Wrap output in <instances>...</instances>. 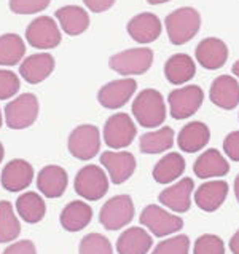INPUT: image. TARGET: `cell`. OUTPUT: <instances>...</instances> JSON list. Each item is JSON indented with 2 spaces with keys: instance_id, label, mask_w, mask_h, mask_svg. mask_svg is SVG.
Wrapping results in <instances>:
<instances>
[{
  "instance_id": "30bf717a",
  "label": "cell",
  "mask_w": 239,
  "mask_h": 254,
  "mask_svg": "<svg viewBox=\"0 0 239 254\" xmlns=\"http://www.w3.org/2000/svg\"><path fill=\"white\" fill-rule=\"evenodd\" d=\"M136 137V127L128 114H115L105 122L104 141L108 147L121 149L133 142Z\"/></svg>"
},
{
  "instance_id": "74e56055",
  "label": "cell",
  "mask_w": 239,
  "mask_h": 254,
  "mask_svg": "<svg viewBox=\"0 0 239 254\" xmlns=\"http://www.w3.org/2000/svg\"><path fill=\"white\" fill-rule=\"evenodd\" d=\"M223 149L225 154L231 158L233 162H239V131L230 133L225 141H223Z\"/></svg>"
},
{
  "instance_id": "8d00e7d4",
  "label": "cell",
  "mask_w": 239,
  "mask_h": 254,
  "mask_svg": "<svg viewBox=\"0 0 239 254\" xmlns=\"http://www.w3.org/2000/svg\"><path fill=\"white\" fill-rule=\"evenodd\" d=\"M19 78L11 70L0 69V99H10L19 91Z\"/></svg>"
},
{
  "instance_id": "ac0fdd59",
  "label": "cell",
  "mask_w": 239,
  "mask_h": 254,
  "mask_svg": "<svg viewBox=\"0 0 239 254\" xmlns=\"http://www.w3.org/2000/svg\"><path fill=\"white\" fill-rule=\"evenodd\" d=\"M34 170L26 160H11L2 171V186L8 192H19L32 183Z\"/></svg>"
},
{
  "instance_id": "52a82bcc",
  "label": "cell",
  "mask_w": 239,
  "mask_h": 254,
  "mask_svg": "<svg viewBox=\"0 0 239 254\" xmlns=\"http://www.w3.org/2000/svg\"><path fill=\"white\" fill-rule=\"evenodd\" d=\"M26 40L39 50H51L61 43V31L53 18L39 16L26 29Z\"/></svg>"
},
{
  "instance_id": "9a60e30c",
  "label": "cell",
  "mask_w": 239,
  "mask_h": 254,
  "mask_svg": "<svg viewBox=\"0 0 239 254\" xmlns=\"http://www.w3.org/2000/svg\"><path fill=\"white\" fill-rule=\"evenodd\" d=\"M196 60L202 67H206L209 70H215L220 69L223 64L228 60V47L227 43L215 39V37H209L204 39L199 45L196 47Z\"/></svg>"
},
{
  "instance_id": "60d3db41",
  "label": "cell",
  "mask_w": 239,
  "mask_h": 254,
  "mask_svg": "<svg viewBox=\"0 0 239 254\" xmlns=\"http://www.w3.org/2000/svg\"><path fill=\"white\" fill-rule=\"evenodd\" d=\"M230 250L233 254H239V230L233 235V238L230 240Z\"/></svg>"
},
{
  "instance_id": "4fadbf2b",
  "label": "cell",
  "mask_w": 239,
  "mask_h": 254,
  "mask_svg": "<svg viewBox=\"0 0 239 254\" xmlns=\"http://www.w3.org/2000/svg\"><path fill=\"white\" fill-rule=\"evenodd\" d=\"M54 70V58L49 53H35L27 56L19 64V74L27 83L37 85L51 75Z\"/></svg>"
},
{
  "instance_id": "2e32d148",
  "label": "cell",
  "mask_w": 239,
  "mask_h": 254,
  "mask_svg": "<svg viewBox=\"0 0 239 254\" xmlns=\"http://www.w3.org/2000/svg\"><path fill=\"white\" fill-rule=\"evenodd\" d=\"M126 29L137 43H151L161 35V21L153 13H141L129 21Z\"/></svg>"
},
{
  "instance_id": "ab89813d",
  "label": "cell",
  "mask_w": 239,
  "mask_h": 254,
  "mask_svg": "<svg viewBox=\"0 0 239 254\" xmlns=\"http://www.w3.org/2000/svg\"><path fill=\"white\" fill-rule=\"evenodd\" d=\"M83 3L93 13H102L112 8L115 5V0H83Z\"/></svg>"
},
{
  "instance_id": "f546056e",
  "label": "cell",
  "mask_w": 239,
  "mask_h": 254,
  "mask_svg": "<svg viewBox=\"0 0 239 254\" xmlns=\"http://www.w3.org/2000/svg\"><path fill=\"white\" fill-rule=\"evenodd\" d=\"M16 209L19 216L29 224L40 222L45 216V201L35 192H27L21 195L16 201Z\"/></svg>"
},
{
  "instance_id": "4316f807",
  "label": "cell",
  "mask_w": 239,
  "mask_h": 254,
  "mask_svg": "<svg viewBox=\"0 0 239 254\" xmlns=\"http://www.w3.org/2000/svg\"><path fill=\"white\" fill-rule=\"evenodd\" d=\"M194 72H196L194 61L191 60V56L184 55V53L171 56L164 64L166 78H168L172 85H180V83L188 82L194 75Z\"/></svg>"
},
{
  "instance_id": "e0dca14e",
  "label": "cell",
  "mask_w": 239,
  "mask_h": 254,
  "mask_svg": "<svg viewBox=\"0 0 239 254\" xmlns=\"http://www.w3.org/2000/svg\"><path fill=\"white\" fill-rule=\"evenodd\" d=\"M209 98L215 106L231 111L239 104V83L230 75L217 77L211 85Z\"/></svg>"
},
{
  "instance_id": "1f68e13d",
  "label": "cell",
  "mask_w": 239,
  "mask_h": 254,
  "mask_svg": "<svg viewBox=\"0 0 239 254\" xmlns=\"http://www.w3.org/2000/svg\"><path fill=\"white\" fill-rule=\"evenodd\" d=\"M21 226L18 217L14 216L10 201H0V243L13 242L19 235Z\"/></svg>"
},
{
  "instance_id": "8992f818",
  "label": "cell",
  "mask_w": 239,
  "mask_h": 254,
  "mask_svg": "<svg viewBox=\"0 0 239 254\" xmlns=\"http://www.w3.org/2000/svg\"><path fill=\"white\" fill-rule=\"evenodd\" d=\"M75 190L86 200H99L108 190V179L102 168L96 165L83 166L77 173L75 178Z\"/></svg>"
},
{
  "instance_id": "bcb514c9",
  "label": "cell",
  "mask_w": 239,
  "mask_h": 254,
  "mask_svg": "<svg viewBox=\"0 0 239 254\" xmlns=\"http://www.w3.org/2000/svg\"><path fill=\"white\" fill-rule=\"evenodd\" d=\"M0 127H2V112H0Z\"/></svg>"
},
{
  "instance_id": "83f0119b",
  "label": "cell",
  "mask_w": 239,
  "mask_h": 254,
  "mask_svg": "<svg viewBox=\"0 0 239 254\" xmlns=\"http://www.w3.org/2000/svg\"><path fill=\"white\" fill-rule=\"evenodd\" d=\"M185 171V160L180 154H168L153 168V179L159 184L176 181Z\"/></svg>"
},
{
  "instance_id": "5b68a950",
  "label": "cell",
  "mask_w": 239,
  "mask_h": 254,
  "mask_svg": "<svg viewBox=\"0 0 239 254\" xmlns=\"http://www.w3.org/2000/svg\"><path fill=\"white\" fill-rule=\"evenodd\" d=\"M134 217V205L129 195H118L108 200L100 209L99 221L107 230H120Z\"/></svg>"
},
{
  "instance_id": "cb8c5ba5",
  "label": "cell",
  "mask_w": 239,
  "mask_h": 254,
  "mask_svg": "<svg viewBox=\"0 0 239 254\" xmlns=\"http://www.w3.org/2000/svg\"><path fill=\"white\" fill-rule=\"evenodd\" d=\"M151 237L141 227H131L120 235L117 242L118 254H147L151 248Z\"/></svg>"
},
{
  "instance_id": "277c9868",
  "label": "cell",
  "mask_w": 239,
  "mask_h": 254,
  "mask_svg": "<svg viewBox=\"0 0 239 254\" xmlns=\"http://www.w3.org/2000/svg\"><path fill=\"white\" fill-rule=\"evenodd\" d=\"M151 63H153V52L150 48H131L113 55L108 61V66L120 75H141L150 69Z\"/></svg>"
},
{
  "instance_id": "6da1fadb",
  "label": "cell",
  "mask_w": 239,
  "mask_h": 254,
  "mask_svg": "<svg viewBox=\"0 0 239 254\" xmlns=\"http://www.w3.org/2000/svg\"><path fill=\"white\" fill-rule=\"evenodd\" d=\"M133 114L143 128H156L166 120V104L163 94L156 90H142L133 103Z\"/></svg>"
},
{
  "instance_id": "484cf974",
  "label": "cell",
  "mask_w": 239,
  "mask_h": 254,
  "mask_svg": "<svg viewBox=\"0 0 239 254\" xmlns=\"http://www.w3.org/2000/svg\"><path fill=\"white\" fill-rule=\"evenodd\" d=\"M93 209L85 201H70L61 213V226L69 232H78L91 222Z\"/></svg>"
},
{
  "instance_id": "836d02e7",
  "label": "cell",
  "mask_w": 239,
  "mask_h": 254,
  "mask_svg": "<svg viewBox=\"0 0 239 254\" xmlns=\"http://www.w3.org/2000/svg\"><path fill=\"white\" fill-rule=\"evenodd\" d=\"M190 250V240L187 235H177L169 240L158 243V246L151 254H188Z\"/></svg>"
},
{
  "instance_id": "d590c367",
  "label": "cell",
  "mask_w": 239,
  "mask_h": 254,
  "mask_svg": "<svg viewBox=\"0 0 239 254\" xmlns=\"http://www.w3.org/2000/svg\"><path fill=\"white\" fill-rule=\"evenodd\" d=\"M51 0H10V10L16 14L40 13L48 8Z\"/></svg>"
},
{
  "instance_id": "7402d4cb",
  "label": "cell",
  "mask_w": 239,
  "mask_h": 254,
  "mask_svg": "<svg viewBox=\"0 0 239 254\" xmlns=\"http://www.w3.org/2000/svg\"><path fill=\"white\" fill-rule=\"evenodd\" d=\"M56 19L67 35H80L90 27V14L82 6L66 5L56 11Z\"/></svg>"
},
{
  "instance_id": "e575fe53",
  "label": "cell",
  "mask_w": 239,
  "mask_h": 254,
  "mask_svg": "<svg viewBox=\"0 0 239 254\" xmlns=\"http://www.w3.org/2000/svg\"><path fill=\"white\" fill-rule=\"evenodd\" d=\"M193 254H225V246H223L222 238L207 234L196 240Z\"/></svg>"
},
{
  "instance_id": "d6a6232c",
  "label": "cell",
  "mask_w": 239,
  "mask_h": 254,
  "mask_svg": "<svg viewBox=\"0 0 239 254\" xmlns=\"http://www.w3.org/2000/svg\"><path fill=\"white\" fill-rule=\"evenodd\" d=\"M80 254H113L112 245L100 234H90L80 242Z\"/></svg>"
},
{
  "instance_id": "44dd1931",
  "label": "cell",
  "mask_w": 239,
  "mask_h": 254,
  "mask_svg": "<svg viewBox=\"0 0 239 254\" xmlns=\"http://www.w3.org/2000/svg\"><path fill=\"white\" fill-rule=\"evenodd\" d=\"M228 195V184L225 181H211V183L202 184L196 193H194V201L196 205L207 213L215 211L217 208L223 205Z\"/></svg>"
},
{
  "instance_id": "603a6c76",
  "label": "cell",
  "mask_w": 239,
  "mask_h": 254,
  "mask_svg": "<svg viewBox=\"0 0 239 254\" xmlns=\"http://www.w3.org/2000/svg\"><path fill=\"white\" fill-rule=\"evenodd\" d=\"M193 170H194V174L201 179L222 178L230 171V165L219 150L209 149L202 155H199L198 160L194 162Z\"/></svg>"
},
{
  "instance_id": "ba28073f",
  "label": "cell",
  "mask_w": 239,
  "mask_h": 254,
  "mask_svg": "<svg viewBox=\"0 0 239 254\" xmlns=\"http://www.w3.org/2000/svg\"><path fill=\"white\" fill-rule=\"evenodd\" d=\"M202 101H204V93L196 85L174 90L168 96L171 115L176 120H184L190 117V115L196 114L202 104Z\"/></svg>"
},
{
  "instance_id": "ffe728a7",
  "label": "cell",
  "mask_w": 239,
  "mask_h": 254,
  "mask_svg": "<svg viewBox=\"0 0 239 254\" xmlns=\"http://www.w3.org/2000/svg\"><path fill=\"white\" fill-rule=\"evenodd\" d=\"M193 187H194L193 179L185 178L159 193V201L168 208H171L172 211L185 213L190 209V195L193 192Z\"/></svg>"
},
{
  "instance_id": "4dcf8cb0",
  "label": "cell",
  "mask_w": 239,
  "mask_h": 254,
  "mask_svg": "<svg viewBox=\"0 0 239 254\" xmlns=\"http://www.w3.org/2000/svg\"><path fill=\"white\" fill-rule=\"evenodd\" d=\"M174 144V131L172 128H161L158 131L147 133L141 136V152L142 154H159L172 147Z\"/></svg>"
},
{
  "instance_id": "7bdbcfd3",
  "label": "cell",
  "mask_w": 239,
  "mask_h": 254,
  "mask_svg": "<svg viewBox=\"0 0 239 254\" xmlns=\"http://www.w3.org/2000/svg\"><path fill=\"white\" fill-rule=\"evenodd\" d=\"M150 5H159V3H166V2H171V0H147Z\"/></svg>"
},
{
  "instance_id": "f1b7e54d",
  "label": "cell",
  "mask_w": 239,
  "mask_h": 254,
  "mask_svg": "<svg viewBox=\"0 0 239 254\" xmlns=\"http://www.w3.org/2000/svg\"><path fill=\"white\" fill-rule=\"evenodd\" d=\"M26 55L24 40L18 34L0 35V66L19 64Z\"/></svg>"
},
{
  "instance_id": "5bb4252c",
  "label": "cell",
  "mask_w": 239,
  "mask_h": 254,
  "mask_svg": "<svg viewBox=\"0 0 239 254\" xmlns=\"http://www.w3.org/2000/svg\"><path fill=\"white\" fill-rule=\"evenodd\" d=\"M100 163L107 168L113 184H123L136 170V158L128 152H104Z\"/></svg>"
},
{
  "instance_id": "d6986e66",
  "label": "cell",
  "mask_w": 239,
  "mask_h": 254,
  "mask_svg": "<svg viewBox=\"0 0 239 254\" xmlns=\"http://www.w3.org/2000/svg\"><path fill=\"white\" fill-rule=\"evenodd\" d=\"M39 190L48 198H57L61 197L67 187V173L64 168L56 165L45 166L37 178Z\"/></svg>"
},
{
  "instance_id": "f35d334b",
  "label": "cell",
  "mask_w": 239,
  "mask_h": 254,
  "mask_svg": "<svg viewBox=\"0 0 239 254\" xmlns=\"http://www.w3.org/2000/svg\"><path fill=\"white\" fill-rule=\"evenodd\" d=\"M3 254H37V251H35V246L32 242L23 240V242H18L8 246Z\"/></svg>"
},
{
  "instance_id": "b9f144b4",
  "label": "cell",
  "mask_w": 239,
  "mask_h": 254,
  "mask_svg": "<svg viewBox=\"0 0 239 254\" xmlns=\"http://www.w3.org/2000/svg\"><path fill=\"white\" fill-rule=\"evenodd\" d=\"M235 193H236V198L239 201V174H238V178L235 181Z\"/></svg>"
},
{
  "instance_id": "7c38bea8",
  "label": "cell",
  "mask_w": 239,
  "mask_h": 254,
  "mask_svg": "<svg viewBox=\"0 0 239 254\" xmlns=\"http://www.w3.org/2000/svg\"><path fill=\"white\" fill-rule=\"evenodd\" d=\"M136 90L137 83L134 78H120L104 85L97 93V101L105 109H118L131 99Z\"/></svg>"
},
{
  "instance_id": "9c48e42d",
  "label": "cell",
  "mask_w": 239,
  "mask_h": 254,
  "mask_svg": "<svg viewBox=\"0 0 239 254\" xmlns=\"http://www.w3.org/2000/svg\"><path fill=\"white\" fill-rule=\"evenodd\" d=\"M100 136L94 125H80L69 136L70 154L80 160H90L99 154Z\"/></svg>"
},
{
  "instance_id": "f6af8a7d",
  "label": "cell",
  "mask_w": 239,
  "mask_h": 254,
  "mask_svg": "<svg viewBox=\"0 0 239 254\" xmlns=\"http://www.w3.org/2000/svg\"><path fill=\"white\" fill-rule=\"evenodd\" d=\"M2 160H3V146L0 144V162H2Z\"/></svg>"
},
{
  "instance_id": "8fae6325",
  "label": "cell",
  "mask_w": 239,
  "mask_h": 254,
  "mask_svg": "<svg viewBox=\"0 0 239 254\" xmlns=\"http://www.w3.org/2000/svg\"><path fill=\"white\" fill-rule=\"evenodd\" d=\"M139 221L142 226L148 227L151 234L156 237H166L184 227V221L180 217L166 213L163 208L156 205H148L143 209L141 213Z\"/></svg>"
},
{
  "instance_id": "ee69618b",
  "label": "cell",
  "mask_w": 239,
  "mask_h": 254,
  "mask_svg": "<svg viewBox=\"0 0 239 254\" xmlns=\"http://www.w3.org/2000/svg\"><path fill=\"white\" fill-rule=\"evenodd\" d=\"M233 74H235L236 77H239V60L233 64Z\"/></svg>"
},
{
  "instance_id": "7a4b0ae2",
  "label": "cell",
  "mask_w": 239,
  "mask_h": 254,
  "mask_svg": "<svg viewBox=\"0 0 239 254\" xmlns=\"http://www.w3.org/2000/svg\"><path fill=\"white\" fill-rule=\"evenodd\" d=\"M199 26V13L190 6L179 8L166 16V29H168L169 40L174 45H184L188 40H191L198 34Z\"/></svg>"
},
{
  "instance_id": "3957f363",
  "label": "cell",
  "mask_w": 239,
  "mask_h": 254,
  "mask_svg": "<svg viewBox=\"0 0 239 254\" xmlns=\"http://www.w3.org/2000/svg\"><path fill=\"white\" fill-rule=\"evenodd\" d=\"M39 117V99L32 93H24L5 106V120L11 129H23L34 125Z\"/></svg>"
},
{
  "instance_id": "d4e9b609",
  "label": "cell",
  "mask_w": 239,
  "mask_h": 254,
  "mask_svg": "<svg viewBox=\"0 0 239 254\" xmlns=\"http://www.w3.org/2000/svg\"><path fill=\"white\" fill-rule=\"evenodd\" d=\"M211 131L209 128L201 122H191L182 128L179 133V147L188 154H194V152L201 150L209 142Z\"/></svg>"
}]
</instances>
